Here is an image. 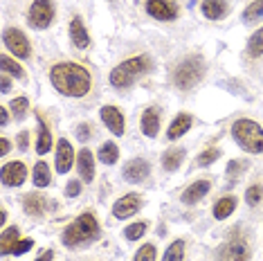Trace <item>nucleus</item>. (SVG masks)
<instances>
[{"label": "nucleus", "mask_w": 263, "mask_h": 261, "mask_svg": "<svg viewBox=\"0 0 263 261\" xmlns=\"http://www.w3.org/2000/svg\"><path fill=\"white\" fill-rule=\"evenodd\" d=\"M52 149V135H50V130H47L45 126V122L39 117V140H36V153H47Z\"/></svg>", "instance_id": "nucleus-25"}, {"label": "nucleus", "mask_w": 263, "mask_h": 261, "mask_svg": "<svg viewBox=\"0 0 263 261\" xmlns=\"http://www.w3.org/2000/svg\"><path fill=\"white\" fill-rule=\"evenodd\" d=\"M54 200H50L47 196L43 194H27L25 198H23V210H25V214L27 216H34V218H41V216H45L47 212H52L54 210Z\"/></svg>", "instance_id": "nucleus-8"}, {"label": "nucleus", "mask_w": 263, "mask_h": 261, "mask_svg": "<svg viewBox=\"0 0 263 261\" xmlns=\"http://www.w3.org/2000/svg\"><path fill=\"white\" fill-rule=\"evenodd\" d=\"M34 185H36V187H41V189H43V187H47V185H50V167H47V164L45 162H36V164H34Z\"/></svg>", "instance_id": "nucleus-27"}, {"label": "nucleus", "mask_w": 263, "mask_h": 261, "mask_svg": "<svg viewBox=\"0 0 263 261\" xmlns=\"http://www.w3.org/2000/svg\"><path fill=\"white\" fill-rule=\"evenodd\" d=\"M9 151H11V144H9V140H7V138H3V140H0V156H7Z\"/></svg>", "instance_id": "nucleus-43"}, {"label": "nucleus", "mask_w": 263, "mask_h": 261, "mask_svg": "<svg viewBox=\"0 0 263 261\" xmlns=\"http://www.w3.org/2000/svg\"><path fill=\"white\" fill-rule=\"evenodd\" d=\"M205 74V63H202L200 57H189L176 68L173 72V86L180 88V90H189L194 88Z\"/></svg>", "instance_id": "nucleus-5"}, {"label": "nucleus", "mask_w": 263, "mask_h": 261, "mask_svg": "<svg viewBox=\"0 0 263 261\" xmlns=\"http://www.w3.org/2000/svg\"><path fill=\"white\" fill-rule=\"evenodd\" d=\"M97 158H99L104 164H115V162H117V158H119L117 144H115V142H104V144L99 146Z\"/></svg>", "instance_id": "nucleus-26"}, {"label": "nucleus", "mask_w": 263, "mask_h": 261, "mask_svg": "<svg viewBox=\"0 0 263 261\" xmlns=\"http://www.w3.org/2000/svg\"><path fill=\"white\" fill-rule=\"evenodd\" d=\"M81 194V182L79 180H70L68 185H65V196L68 198H74V196Z\"/></svg>", "instance_id": "nucleus-40"}, {"label": "nucleus", "mask_w": 263, "mask_h": 261, "mask_svg": "<svg viewBox=\"0 0 263 261\" xmlns=\"http://www.w3.org/2000/svg\"><path fill=\"white\" fill-rule=\"evenodd\" d=\"M248 54L252 59H259L263 54V27L256 29V32L250 36V43H248Z\"/></svg>", "instance_id": "nucleus-29"}, {"label": "nucleus", "mask_w": 263, "mask_h": 261, "mask_svg": "<svg viewBox=\"0 0 263 261\" xmlns=\"http://www.w3.org/2000/svg\"><path fill=\"white\" fill-rule=\"evenodd\" d=\"M54 0H34L32 7L27 11V21L32 27L36 29H45L52 25V21H54Z\"/></svg>", "instance_id": "nucleus-6"}, {"label": "nucleus", "mask_w": 263, "mask_h": 261, "mask_svg": "<svg viewBox=\"0 0 263 261\" xmlns=\"http://www.w3.org/2000/svg\"><path fill=\"white\" fill-rule=\"evenodd\" d=\"M160 110L151 106V108H146L142 113V120H140V126H142V133L146 135V138H155V135L160 133Z\"/></svg>", "instance_id": "nucleus-17"}, {"label": "nucleus", "mask_w": 263, "mask_h": 261, "mask_svg": "<svg viewBox=\"0 0 263 261\" xmlns=\"http://www.w3.org/2000/svg\"><path fill=\"white\" fill-rule=\"evenodd\" d=\"M148 70H151V59L146 54H140V57H130L126 61H122L117 65V68L110 70V84L119 88V90H124V88H128L137 77L146 74Z\"/></svg>", "instance_id": "nucleus-3"}, {"label": "nucleus", "mask_w": 263, "mask_h": 261, "mask_svg": "<svg viewBox=\"0 0 263 261\" xmlns=\"http://www.w3.org/2000/svg\"><path fill=\"white\" fill-rule=\"evenodd\" d=\"M74 164V149L65 138L57 142V171L59 174H68Z\"/></svg>", "instance_id": "nucleus-14"}, {"label": "nucleus", "mask_w": 263, "mask_h": 261, "mask_svg": "<svg viewBox=\"0 0 263 261\" xmlns=\"http://www.w3.org/2000/svg\"><path fill=\"white\" fill-rule=\"evenodd\" d=\"M148 174H151V164H148L144 158L128 160V162L124 164V171H122L124 180H128V182H142L148 178Z\"/></svg>", "instance_id": "nucleus-10"}, {"label": "nucleus", "mask_w": 263, "mask_h": 261, "mask_svg": "<svg viewBox=\"0 0 263 261\" xmlns=\"http://www.w3.org/2000/svg\"><path fill=\"white\" fill-rule=\"evenodd\" d=\"M77 138H79V142H88L92 138V126L88 122H83L77 126Z\"/></svg>", "instance_id": "nucleus-38"}, {"label": "nucleus", "mask_w": 263, "mask_h": 261, "mask_svg": "<svg viewBox=\"0 0 263 261\" xmlns=\"http://www.w3.org/2000/svg\"><path fill=\"white\" fill-rule=\"evenodd\" d=\"M99 117H101V122L110 128V133L124 135V130H126V120H124V113L119 110L117 106H104V108L99 110Z\"/></svg>", "instance_id": "nucleus-11"}, {"label": "nucleus", "mask_w": 263, "mask_h": 261, "mask_svg": "<svg viewBox=\"0 0 263 261\" xmlns=\"http://www.w3.org/2000/svg\"><path fill=\"white\" fill-rule=\"evenodd\" d=\"M77 169H79L81 180L92 182L95 180V156L90 153V149H81L79 158H77Z\"/></svg>", "instance_id": "nucleus-19"}, {"label": "nucleus", "mask_w": 263, "mask_h": 261, "mask_svg": "<svg viewBox=\"0 0 263 261\" xmlns=\"http://www.w3.org/2000/svg\"><path fill=\"white\" fill-rule=\"evenodd\" d=\"M155 257H158V252H155V246H151V243H144L135 252V261H155Z\"/></svg>", "instance_id": "nucleus-36"}, {"label": "nucleus", "mask_w": 263, "mask_h": 261, "mask_svg": "<svg viewBox=\"0 0 263 261\" xmlns=\"http://www.w3.org/2000/svg\"><path fill=\"white\" fill-rule=\"evenodd\" d=\"M232 135L245 153H252V156L263 153V128L254 120H248V117L236 120L232 124Z\"/></svg>", "instance_id": "nucleus-4"}, {"label": "nucleus", "mask_w": 263, "mask_h": 261, "mask_svg": "<svg viewBox=\"0 0 263 261\" xmlns=\"http://www.w3.org/2000/svg\"><path fill=\"white\" fill-rule=\"evenodd\" d=\"M146 230H148V225L144 221H140V223H130L126 230H124V236H126L128 241H137V239H142V236L146 234Z\"/></svg>", "instance_id": "nucleus-32"}, {"label": "nucleus", "mask_w": 263, "mask_h": 261, "mask_svg": "<svg viewBox=\"0 0 263 261\" xmlns=\"http://www.w3.org/2000/svg\"><path fill=\"white\" fill-rule=\"evenodd\" d=\"M263 18V0H254V3H250L248 7L243 11V21L245 23H254Z\"/></svg>", "instance_id": "nucleus-31"}, {"label": "nucleus", "mask_w": 263, "mask_h": 261, "mask_svg": "<svg viewBox=\"0 0 263 261\" xmlns=\"http://www.w3.org/2000/svg\"><path fill=\"white\" fill-rule=\"evenodd\" d=\"M218 158H220V149H205L196 158V167H209V164H214Z\"/></svg>", "instance_id": "nucleus-33"}, {"label": "nucleus", "mask_w": 263, "mask_h": 261, "mask_svg": "<svg viewBox=\"0 0 263 261\" xmlns=\"http://www.w3.org/2000/svg\"><path fill=\"white\" fill-rule=\"evenodd\" d=\"M27 178V167L23 162H7L3 167V185L5 187H18Z\"/></svg>", "instance_id": "nucleus-15"}, {"label": "nucleus", "mask_w": 263, "mask_h": 261, "mask_svg": "<svg viewBox=\"0 0 263 261\" xmlns=\"http://www.w3.org/2000/svg\"><path fill=\"white\" fill-rule=\"evenodd\" d=\"M202 9V16L209 21H220L227 16V9H230V5H227V0H202L200 5Z\"/></svg>", "instance_id": "nucleus-20"}, {"label": "nucleus", "mask_w": 263, "mask_h": 261, "mask_svg": "<svg viewBox=\"0 0 263 261\" xmlns=\"http://www.w3.org/2000/svg\"><path fill=\"white\" fill-rule=\"evenodd\" d=\"M209 187H212V182H209V180H196V182H191V185L182 192L180 200H182L184 205H196L198 200H202L207 196Z\"/></svg>", "instance_id": "nucleus-16"}, {"label": "nucleus", "mask_w": 263, "mask_h": 261, "mask_svg": "<svg viewBox=\"0 0 263 261\" xmlns=\"http://www.w3.org/2000/svg\"><path fill=\"white\" fill-rule=\"evenodd\" d=\"M9 108H11V113H14L16 117H18V120H23V117H25V113H27V108H29L27 97H16V99H11Z\"/></svg>", "instance_id": "nucleus-34"}, {"label": "nucleus", "mask_w": 263, "mask_h": 261, "mask_svg": "<svg viewBox=\"0 0 263 261\" xmlns=\"http://www.w3.org/2000/svg\"><path fill=\"white\" fill-rule=\"evenodd\" d=\"M52 259H54V250H43L36 261H52Z\"/></svg>", "instance_id": "nucleus-44"}, {"label": "nucleus", "mask_w": 263, "mask_h": 261, "mask_svg": "<svg viewBox=\"0 0 263 261\" xmlns=\"http://www.w3.org/2000/svg\"><path fill=\"white\" fill-rule=\"evenodd\" d=\"M245 200H248V205H259L263 200V187L261 185H250L248 192H245Z\"/></svg>", "instance_id": "nucleus-35"}, {"label": "nucleus", "mask_w": 263, "mask_h": 261, "mask_svg": "<svg viewBox=\"0 0 263 261\" xmlns=\"http://www.w3.org/2000/svg\"><path fill=\"white\" fill-rule=\"evenodd\" d=\"M9 122V115H7V108H0V124H3V126H5V124H7Z\"/></svg>", "instance_id": "nucleus-45"}, {"label": "nucleus", "mask_w": 263, "mask_h": 261, "mask_svg": "<svg viewBox=\"0 0 263 261\" xmlns=\"http://www.w3.org/2000/svg\"><path fill=\"white\" fill-rule=\"evenodd\" d=\"M99 236V223L95 218L92 212H83V214L77 218V221L65 228L63 232V246L68 248H79V246H86V243L95 241Z\"/></svg>", "instance_id": "nucleus-2"}, {"label": "nucleus", "mask_w": 263, "mask_h": 261, "mask_svg": "<svg viewBox=\"0 0 263 261\" xmlns=\"http://www.w3.org/2000/svg\"><path fill=\"white\" fill-rule=\"evenodd\" d=\"M27 144H29V133H27V130H23V133L18 135V149L25 151V149H27Z\"/></svg>", "instance_id": "nucleus-42"}, {"label": "nucleus", "mask_w": 263, "mask_h": 261, "mask_svg": "<svg viewBox=\"0 0 263 261\" xmlns=\"http://www.w3.org/2000/svg\"><path fill=\"white\" fill-rule=\"evenodd\" d=\"M0 70H3V74H9V77H18V79H25V70H23L21 65L16 63L9 54H3V57H0Z\"/></svg>", "instance_id": "nucleus-23"}, {"label": "nucleus", "mask_w": 263, "mask_h": 261, "mask_svg": "<svg viewBox=\"0 0 263 261\" xmlns=\"http://www.w3.org/2000/svg\"><path fill=\"white\" fill-rule=\"evenodd\" d=\"M140 207H142V198H140V196H137V194H126V196H122L115 205H112V216H115V218H128V216L137 214V212H140Z\"/></svg>", "instance_id": "nucleus-13"}, {"label": "nucleus", "mask_w": 263, "mask_h": 261, "mask_svg": "<svg viewBox=\"0 0 263 261\" xmlns=\"http://www.w3.org/2000/svg\"><path fill=\"white\" fill-rule=\"evenodd\" d=\"M3 43L5 47L14 54L16 59H29L32 57V45H29L27 36L16 27H7L3 32Z\"/></svg>", "instance_id": "nucleus-7"}, {"label": "nucleus", "mask_w": 263, "mask_h": 261, "mask_svg": "<svg viewBox=\"0 0 263 261\" xmlns=\"http://www.w3.org/2000/svg\"><path fill=\"white\" fill-rule=\"evenodd\" d=\"M243 169H245V162H241V160H232V162L227 164V178H232V180H234V178L241 174Z\"/></svg>", "instance_id": "nucleus-39"}, {"label": "nucleus", "mask_w": 263, "mask_h": 261, "mask_svg": "<svg viewBox=\"0 0 263 261\" xmlns=\"http://www.w3.org/2000/svg\"><path fill=\"white\" fill-rule=\"evenodd\" d=\"M70 41H72L74 47H79V50H86V47L90 45V34H88L86 25H83L81 16H74L72 23H70Z\"/></svg>", "instance_id": "nucleus-18"}, {"label": "nucleus", "mask_w": 263, "mask_h": 261, "mask_svg": "<svg viewBox=\"0 0 263 261\" xmlns=\"http://www.w3.org/2000/svg\"><path fill=\"white\" fill-rule=\"evenodd\" d=\"M18 236H21L18 228H7V230H5L3 236H0V252H3V254H9L11 246L18 241Z\"/></svg>", "instance_id": "nucleus-28"}, {"label": "nucleus", "mask_w": 263, "mask_h": 261, "mask_svg": "<svg viewBox=\"0 0 263 261\" xmlns=\"http://www.w3.org/2000/svg\"><path fill=\"white\" fill-rule=\"evenodd\" d=\"M34 248V241L32 239H18L11 246V250H9V254H14V257H21V254H25L27 250H32Z\"/></svg>", "instance_id": "nucleus-37"}, {"label": "nucleus", "mask_w": 263, "mask_h": 261, "mask_svg": "<svg viewBox=\"0 0 263 261\" xmlns=\"http://www.w3.org/2000/svg\"><path fill=\"white\" fill-rule=\"evenodd\" d=\"M146 11L155 21H176L178 7L171 0H146Z\"/></svg>", "instance_id": "nucleus-12"}, {"label": "nucleus", "mask_w": 263, "mask_h": 261, "mask_svg": "<svg viewBox=\"0 0 263 261\" xmlns=\"http://www.w3.org/2000/svg\"><path fill=\"white\" fill-rule=\"evenodd\" d=\"M50 81L65 97H83L90 92L92 77L79 63H57L50 70Z\"/></svg>", "instance_id": "nucleus-1"}, {"label": "nucleus", "mask_w": 263, "mask_h": 261, "mask_svg": "<svg viewBox=\"0 0 263 261\" xmlns=\"http://www.w3.org/2000/svg\"><path fill=\"white\" fill-rule=\"evenodd\" d=\"M218 261H250V248L243 239H230L218 250Z\"/></svg>", "instance_id": "nucleus-9"}, {"label": "nucleus", "mask_w": 263, "mask_h": 261, "mask_svg": "<svg viewBox=\"0 0 263 261\" xmlns=\"http://www.w3.org/2000/svg\"><path fill=\"white\" fill-rule=\"evenodd\" d=\"M236 203H238V200L234 198V196H223V198H220L218 203L214 205V218L223 221V218L232 216V212L236 210Z\"/></svg>", "instance_id": "nucleus-22"}, {"label": "nucleus", "mask_w": 263, "mask_h": 261, "mask_svg": "<svg viewBox=\"0 0 263 261\" xmlns=\"http://www.w3.org/2000/svg\"><path fill=\"white\" fill-rule=\"evenodd\" d=\"M182 259H184V241L178 239V241H173L171 246L166 248L162 261H182Z\"/></svg>", "instance_id": "nucleus-30"}, {"label": "nucleus", "mask_w": 263, "mask_h": 261, "mask_svg": "<svg viewBox=\"0 0 263 261\" xmlns=\"http://www.w3.org/2000/svg\"><path fill=\"white\" fill-rule=\"evenodd\" d=\"M11 88V81H9V74H3L0 77V90H3V95H7Z\"/></svg>", "instance_id": "nucleus-41"}, {"label": "nucleus", "mask_w": 263, "mask_h": 261, "mask_svg": "<svg viewBox=\"0 0 263 261\" xmlns=\"http://www.w3.org/2000/svg\"><path fill=\"white\" fill-rule=\"evenodd\" d=\"M191 115H187V113H182V115H178L176 120L171 122V126H169V130H166V138L169 140H178V138H182L184 133L191 128Z\"/></svg>", "instance_id": "nucleus-21"}, {"label": "nucleus", "mask_w": 263, "mask_h": 261, "mask_svg": "<svg viewBox=\"0 0 263 261\" xmlns=\"http://www.w3.org/2000/svg\"><path fill=\"white\" fill-rule=\"evenodd\" d=\"M182 160H184V149H169L162 156V167L166 171H176L182 164Z\"/></svg>", "instance_id": "nucleus-24"}]
</instances>
